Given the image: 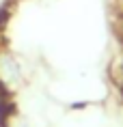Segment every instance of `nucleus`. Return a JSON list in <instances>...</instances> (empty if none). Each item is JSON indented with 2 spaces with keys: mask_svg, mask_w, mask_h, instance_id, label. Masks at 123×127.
Returning a JSON list of instances; mask_svg holds the SVG:
<instances>
[{
  "mask_svg": "<svg viewBox=\"0 0 123 127\" xmlns=\"http://www.w3.org/2000/svg\"><path fill=\"white\" fill-rule=\"evenodd\" d=\"M117 37H119V39H121V43H123V15H119V17H117Z\"/></svg>",
  "mask_w": 123,
  "mask_h": 127,
  "instance_id": "nucleus-1",
  "label": "nucleus"
},
{
  "mask_svg": "<svg viewBox=\"0 0 123 127\" xmlns=\"http://www.w3.org/2000/svg\"><path fill=\"white\" fill-rule=\"evenodd\" d=\"M115 9H117V15H123V0H115Z\"/></svg>",
  "mask_w": 123,
  "mask_h": 127,
  "instance_id": "nucleus-2",
  "label": "nucleus"
}]
</instances>
